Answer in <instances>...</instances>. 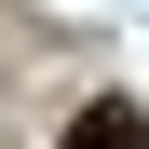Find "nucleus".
Wrapping results in <instances>:
<instances>
[{
	"instance_id": "nucleus-1",
	"label": "nucleus",
	"mask_w": 149,
	"mask_h": 149,
	"mask_svg": "<svg viewBox=\"0 0 149 149\" xmlns=\"http://www.w3.org/2000/svg\"><path fill=\"white\" fill-rule=\"evenodd\" d=\"M54 149H149V109H122V95H95V109H68Z\"/></svg>"
}]
</instances>
